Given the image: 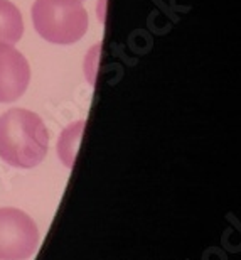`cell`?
I'll list each match as a JSON object with an SVG mask.
<instances>
[{
	"label": "cell",
	"instance_id": "cell-1",
	"mask_svg": "<svg viewBox=\"0 0 241 260\" xmlns=\"http://www.w3.org/2000/svg\"><path fill=\"white\" fill-rule=\"evenodd\" d=\"M49 134L38 113L12 108L0 117V159L12 168L32 169L48 154Z\"/></svg>",
	"mask_w": 241,
	"mask_h": 260
},
{
	"label": "cell",
	"instance_id": "cell-2",
	"mask_svg": "<svg viewBox=\"0 0 241 260\" xmlns=\"http://www.w3.org/2000/svg\"><path fill=\"white\" fill-rule=\"evenodd\" d=\"M83 0H36L32 22L38 34L52 44L78 43L88 30Z\"/></svg>",
	"mask_w": 241,
	"mask_h": 260
},
{
	"label": "cell",
	"instance_id": "cell-3",
	"mask_svg": "<svg viewBox=\"0 0 241 260\" xmlns=\"http://www.w3.org/2000/svg\"><path fill=\"white\" fill-rule=\"evenodd\" d=\"M39 245V230L27 213L0 208V260H27Z\"/></svg>",
	"mask_w": 241,
	"mask_h": 260
},
{
	"label": "cell",
	"instance_id": "cell-4",
	"mask_svg": "<svg viewBox=\"0 0 241 260\" xmlns=\"http://www.w3.org/2000/svg\"><path fill=\"white\" fill-rule=\"evenodd\" d=\"M30 68L22 53L14 46L0 44V103L19 100L27 90Z\"/></svg>",
	"mask_w": 241,
	"mask_h": 260
},
{
	"label": "cell",
	"instance_id": "cell-5",
	"mask_svg": "<svg viewBox=\"0 0 241 260\" xmlns=\"http://www.w3.org/2000/svg\"><path fill=\"white\" fill-rule=\"evenodd\" d=\"M24 34L20 10L9 0H0V44L14 46Z\"/></svg>",
	"mask_w": 241,
	"mask_h": 260
},
{
	"label": "cell",
	"instance_id": "cell-6",
	"mask_svg": "<svg viewBox=\"0 0 241 260\" xmlns=\"http://www.w3.org/2000/svg\"><path fill=\"white\" fill-rule=\"evenodd\" d=\"M83 130H85V120H78L62 130L61 137L57 140V155H59L61 162L70 169L75 166Z\"/></svg>",
	"mask_w": 241,
	"mask_h": 260
},
{
	"label": "cell",
	"instance_id": "cell-7",
	"mask_svg": "<svg viewBox=\"0 0 241 260\" xmlns=\"http://www.w3.org/2000/svg\"><path fill=\"white\" fill-rule=\"evenodd\" d=\"M101 49V44H96L95 48H91L90 54L86 56L85 59V73L88 76V81L91 85H95V75H96V59H98V53Z\"/></svg>",
	"mask_w": 241,
	"mask_h": 260
}]
</instances>
